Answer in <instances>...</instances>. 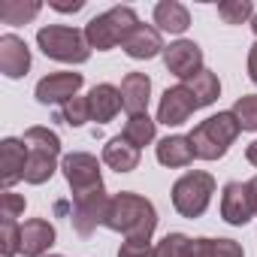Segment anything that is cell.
I'll list each match as a JSON object with an SVG mask.
<instances>
[{
    "label": "cell",
    "mask_w": 257,
    "mask_h": 257,
    "mask_svg": "<svg viewBox=\"0 0 257 257\" xmlns=\"http://www.w3.org/2000/svg\"><path fill=\"white\" fill-rule=\"evenodd\" d=\"M82 73H73V70H64V73H49L37 82V91L34 97L43 103V106H52V103H70L73 97H79V88H82Z\"/></svg>",
    "instance_id": "cell-10"
},
{
    "label": "cell",
    "mask_w": 257,
    "mask_h": 257,
    "mask_svg": "<svg viewBox=\"0 0 257 257\" xmlns=\"http://www.w3.org/2000/svg\"><path fill=\"white\" fill-rule=\"evenodd\" d=\"M58 233L46 218H31L22 224V254L25 257H46Z\"/></svg>",
    "instance_id": "cell-15"
},
{
    "label": "cell",
    "mask_w": 257,
    "mask_h": 257,
    "mask_svg": "<svg viewBox=\"0 0 257 257\" xmlns=\"http://www.w3.org/2000/svg\"><path fill=\"white\" fill-rule=\"evenodd\" d=\"M239 134H242V127H239L236 115L233 112H218V115H209L206 121H200L188 134V140H191L194 155L200 161H218V158L227 155V149L236 143Z\"/></svg>",
    "instance_id": "cell-2"
},
{
    "label": "cell",
    "mask_w": 257,
    "mask_h": 257,
    "mask_svg": "<svg viewBox=\"0 0 257 257\" xmlns=\"http://www.w3.org/2000/svg\"><path fill=\"white\" fill-rule=\"evenodd\" d=\"M215 194V176L206 170H188L173 185V206L182 218H200Z\"/></svg>",
    "instance_id": "cell-6"
},
{
    "label": "cell",
    "mask_w": 257,
    "mask_h": 257,
    "mask_svg": "<svg viewBox=\"0 0 257 257\" xmlns=\"http://www.w3.org/2000/svg\"><path fill=\"white\" fill-rule=\"evenodd\" d=\"M149 100H152V79L146 73H127L121 79V103L127 115L149 112Z\"/></svg>",
    "instance_id": "cell-18"
},
{
    "label": "cell",
    "mask_w": 257,
    "mask_h": 257,
    "mask_svg": "<svg viewBox=\"0 0 257 257\" xmlns=\"http://www.w3.org/2000/svg\"><path fill=\"white\" fill-rule=\"evenodd\" d=\"M245 161H248V164H251V167H257V140H254V143H248V146H245Z\"/></svg>",
    "instance_id": "cell-35"
},
{
    "label": "cell",
    "mask_w": 257,
    "mask_h": 257,
    "mask_svg": "<svg viewBox=\"0 0 257 257\" xmlns=\"http://www.w3.org/2000/svg\"><path fill=\"white\" fill-rule=\"evenodd\" d=\"M257 215L248 182H227L221 191V218L233 227H245Z\"/></svg>",
    "instance_id": "cell-9"
},
{
    "label": "cell",
    "mask_w": 257,
    "mask_h": 257,
    "mask_svg": "<svg viewBox=\"0 0 257 257\" xmlns=\"http://www.w3.org/2000/svg\"><path fill=\"white\" fill-rule=\"evenodd\" d=\"M124 55L127 58H134V61H149V58H155V55H164V40H161V31L155 28V25H143L140 22V28L124 40Z\"/></svg>",
    "instance_id": "cell-16"
},
{
    "label": "cell",
    "mask_w": 257,
    "mask_h": 257,
    "mask_svg": "<svg viewBox=\"0 0 257 257\" xmlns=\"http://www.w3.org/2000/svg\"><path fill=\"white\" fill-rule=\"evenodd\" d=\"M155 28L161 34H176L182 37L188 28H191V13L185 4H179V0H161V4L155 7Z\"/></svg>",
    "instance_id": "cell-20"
},
{
    "label": "cell",
    "mask_w": 257,
    "mask_h": 257,
    "mask_svg": "<svg viewBox=\"0 0 257 257\" xmlns=\"http://www.w3.org/2000/svg\"><path fill=\"white\" fill-rule=\"evenodd\" d=\"M109 203H112V197H106V188L73 197V230L79 236H91L100 224H106Z\"/></svg>",
    "instance_id": "cell-8"
},
{
    "label": "cell",
    "mask_w": 257,
    "mask_h": 257,
    "mask_svg": "<svg viewBox=\"0 0 257 257\" xmlns=\"http://www.w3.org/2000/svg\"><path fill=\"white\" fill-rule=\"evenodd\" d=\"M61 121L70 124V127H82L85 121H91L88 97H73L70 103H64V106H61Z\"/></svg>",
    "instance_id": "cell-30"
},
{
    "label": "cell",
    "mask_w": 257,
    "mask_h": 257,
    "mask_svg": "<svg viewBox=\"0 0 257 257\" xmlns=\"http://www.w3.org/2000/svg\"><path fill=\"white\" fill-rule=\"evenodd\" d=\"M188 257H245L242 245L236 239H209V236H200L191 242V251Z\"/></svg>",
    "instance_id": "cell-24"
},
{
    "label": "cell",
    "mask_w": 257,
    "mask_h": 257,
    "mask_svg": "<svg viewBox=\"0 0 257 257\" xmlns=\"http://www.w3.org/2000/svg\"><path fill=\"white\" fill-rule=\"evenodd\" d=\"M251 31H254V37H257V13H254V19H251Z\"/></svg>",
    "instance_id": "cell-37"
},
{
    "label": "cell",
    "mask_w": 257,
    "mask_h": 257,
    "mask_svg": "<svg viewBox=\"0 0 257 257\" xmlns=\"http://www.w3.org/2000/svg\"><path fill=\"white\" fill-rule=\"evenodd\" d=\"M46 257H64V254H46Z\"/></svg>",
    "instance_id": "cell-38"
},
{
    "label": "cell",
    "mask_w": 257,
    "mask_h": 257,
    "mask_svg": "<svg viewBox=\"0 0 257 257\" xmlns=\"http://www.w3.org/2000/svg\"><path fill=\"white\" fill-rule=\"evenodd\" d=\"M155 134H158V121L149 118V112H143V115H127L124 131H121V137L131 143V146H137L140 152L155 143Z\"/></svg>",
    "instance_id": "cell-22"
},
{
    "label": "cell",
    "mask_w": 257,
    "mask_h": 257,
    "mask_svg": "<svg viewBox=\"0 0 257 257\" xmlns=\"http://www.w3.org/2000/svg\"><path fill=\"white\" fill-rule=\"evenodd\" d=\"M37 46L46 58L61 64H85L91 58V46L85 40V31L67 28V25H46L37 31Z\"/></svg>",
    "instance_id": "cell-5"
},
{
    "label": "cell",
    "mask_w": 257,
    "mask_h": 257,
    "mask_svg": "<svg viewBox=\"0 0 257 257\" xmlns=\"http://www.w3.org/2000/svg\"><path fill=\"white\" fill-rule=\"evenodd\" d=\"M248 188H251V197H254V209H257V176L248 182Z\"/></svg>",
    "instance_id": "cell-36"
},
{
    "label": "cell",
    "mask_w": 257,
    "mask_h": 257,
    "mask_svg": "<svg viewBox=\"0 0 257 257\" xmlns=\"http://www.w3.org/2000/svg\"><path fill=\"white\" fill-rule=\"evenodd\" d=\"M230 112L236 115L242 131H257V94H242Z\"/></svg>",
    "instance_id": "cell-28"
},
{
    "label": "cell",
    "mask_w": 257,
    "mask_h": 257,
    "mask_svg": "<svg viewBox=\"0 0 257 257\" xmlns=\"http://www.w3.org/2000/svg\"><path fill=\"white\" fill-rule=\"evenodd\" d=\"M191 94H194V100H197V109H203V106H212L218 97H221V82H218V76L212 73V70H200L197 76H191V79H185L182 82Z\"/></svg>",
    "instance_id": "cell-23"
},
{
    "label": "cell",
    "mask_w": 257,
    "mask_h": 257,
    "mask_svg": "<svg viewBox=\"0 0 257 257\" xmlns=\"http://www.w3.org/2000/svg\"><path fill=\"white\" fill-rule=\"evenodd\" d=\"M43 4L40 0H7V4H0V22L4 25H28L40 16Z\"/></svg>",
    "instance_id": "cell-25"
},
{
    "label": "cell",
    "mask_w": 257,
    "mask_h": 257,
    "mask_svg": "<svg viewBox=\"0 0 257 257\" xmlns=\"http://www.w3.org/2000/svg\"><path fill=\"white\" fill-rule=\"evenodd\" d=\"M103 227L121 233L127 242H152V236L158 230V209L143 194L121 191L112 197Z\"/></svg>",
    "instance_id": "cell-1"
},
{
    "label": "cell",
    "mask_w": 257,
    "mask_h": 257,
    "mask_svg": "<svg viewBox=\"0 0 257 257\" xmlns=\"http://www.w3.org/2000/svg\"><path fill=\"white\" fill-rule=\"evenodd\" d=\"M164 64L173 76H179L185 82L203 70V49L194 40H176L164 49Z\"/></svg>",
    "instance_id": "cell-12"
},
{
    "label": "cell",
    "mask_w": 257,
    "mask_h": 257,
    "mask_svg": "<svg viewBox=\"0 0 257 257\" xmlns=\"http://www.w3.org/2000/svg\"><path fill=\"white\" fill-rule=\"evenodd\" d=\"M118 257H158L152 242H124L118 248Z\"/></svg>",
    "instance_id": "cell-32"
},
{
    "label": "cell",
    "mask_w": 257,
    "mask_h": 257,
    "mask_svg": "<svg viewBox=\"0 0 257 257\" xmlns=\"http://www.w3.org/2000/svg\"><path fill=\"white\" fill-rule=\"evenodd\" d=\"M88 106H91V121L97 124H109L118 112H121V88L109 85V82H100L88 91Z\"/></svg>",
    "instance_id": "cell-17"
},
{
    "label": "cell",
    "mask_w": 257,
    "mask_h": 257,
    "mask_svg": "<svg viewBox=\"0 0 257 257\" xmlns=\"http://www.w3.org/2000/svg\"><path fill=\"white\" fill-rule=\"evenodd\" d=\"M103 164L115 173H134L140 167V149L131 146L124 137H112L103 146Z\"/></svg>",
    "instance_id": "cell-21"
},
{
    "label": "cell",
    "mask_w": 257,
    "mask_h": 257,
    "mask_svg": "<svg viewBox=\"0 0 257 257\" xmlns=\"http://www.w3.org/2000/svg\"><path fill=\"white\" fill-rule=\"evenodd\" d=\"M218 16H221L224 25H245V22L254 19V4L251 0H221Z\"/></svg>",
    "instance_id": "cell-26"
},
{
    "label": "cell",
    "mask_w": 257,
    "mask_h": 257,
    "mask_svg": "<svg viewBox=\"0 0 257 257\" xmlns=\"http://www.w3.org/2000/svg\"><path fill=\"white\" fill-rule=\"evenodd\" d=\"M140 28V19L134 7H112L100 16H94L85 25V40L97 52H109L115 46H124V40Z\"/></svg>",
    "instance_id": "cell-4"
},
{
    "label": "cell",
    "mask_w": 257,
    "mask_h": 257,
    "mask_svg": "<svg viewBox=\"0 0 257 257\" xmlns=\"http://www.w3.org/2000/svg\"><path fill=\"white\" fill-rule=\"evenodd\" d=\"M49 7L55 13H79L85 7V0H49Z\"/></svg>",
    "instance_id": "cell-33"
},
{
    "label": "cell",
    "mask_w": 257,
    "mask_h": 257,
    "mask_svg": "<svg viewBox=\"0 0 257 257\" xmlns=\"http://www.w3.org/2000/svg\"><path fill=\"white\" fill-rule=\"evenodd\" d=\"M0 251L4 257L22 254V224L13 218H0Z\"/></svg>",
    "instance_id": "cell-27"
},
{
    "label": "cell",
    "mask_w": 257,
    "mask_h": 257,
    "mask_svg": "<svg viewBox=\"0 0 257 257\" xmlns=\"http://www.w3.org/2000/svg\"><path fill=\"white\" fill-rule=\"evenodd\" d=\"M25 146H28V170H25V182L28 185H46L55 170H58V158H61V137L49 127H28L25 131Z\"/></svg>",
    "instance_id": "cell-3"
},
{
    "label": "cell",
    "mask_w": 257,
    "mask_h": 257,
    "mask_svg": "<svg viewBox=\"0 0 257 257\" xmlns=\"http://www.w3.org/2000/svg\"><path fill=\"white\" fill-rule=\"evenodd\" d=\"M61 173L73 191V197H82V194H91V191H100L103 188V176H100V161L88 152H73V155H64L61 158Z\"/></svg>",
    "instance_id": "cell-7"
},
{
    "label": "cell",
    "mask_w": 257,
    "mask_h": 257,
    "mask_svg": "<svg viewBox=\"0 0 257 257\" xmlns=\"http://www.w3.org/2000/svg\"><path fill=\"white\" fill-rule=\"evenodd\" d=\"M31 70V49L22 37L4 34L0 37V73L7 79H22Z\"/></svg>",
    "instance_id": "cell-13"
},
{
    "label": "cell",
    "mask_w": 257,
    "mask_h": 257,
    "mask_svg": "<svg viewBox=\"0 0 257 257\" xmlns=\"http://www.w3.org/2000/svg\"><path fill=\"white\" fill-rule=\"evenodd\" d=\"M0 179H4V188L10 191L16 182L25 179V170H28V146L25 140H16V137H7L0 143Z\"/></svg>",
    "instance_id": "cell-14"
},
{
    "label": "cell",
    "mask_w": 257,
    "mask_h": 257,
    "mask_svg": "<svg viewBox=\"0 0 257 257\" xmlns=\"http://www.w3.org/2000/svg\"><path fill=\"white\" fill-rule=\"evenodd\" d=\"M194 112H197V100H194V94L179 82V85H173V88L164 91V97H161V103H158V124L179 127V124H185Z\"/></svg>",
    "instance_id": "cell-11"
},
{
    "label": "cell",
    "mask_w": 257,
    "mask_h": 257,
    "mask_svg": "<svg viewBox=\"0 0 257 257\" xmlns=\"http://www.w3.org/2000/svg\"><path fill=\"white\" fill-rule=\"evenodd\" d=\"M22 212H25V197L22 194H13V191H4V197H0V218L19 221Z\"/></svg>",
    "instance_id": "cell-31"
},
{
    "label": "cell",
    "mask_w": 257,
    "mask_h": 257,
    "mask_svg": "<svg viewBox=\"0 0 257 257\" xmlns=\"http://www.w3.org/2000/svg\"><path fill=\"white\" fill-rule=\"evenodd\" d=\"M191 236H185V233H167L158 245H155V251H158V257H188V251H191Z\"/></svg>",
    "instance_id": "cell-29"
},
{
    "label": "cell",
    "mask_w": 257,
    "mask_h": 257,
    "mask_svg": "<svg viewBox=\"0 0 257 257\" xmlns=\"http://www.w3.org/2000/svg\"><path fill=\"white\" fill-rule=\"evenodd\" d=\"M248 79L257 85V43L248 49Z\"/></svg>",
    "instance_id": "cell-34"
},
{
    "label": "cell",
    "mask_w": 257,
    "mask_h": 257,
    "mask_svg": "<svg viewBox=\"0 0 257 257\" xmlns=\"http://www.w3.org/2000/svg\"><path fill=\"white\" fill-rule=\"evenodd\" d=\"M155 155H158V164L170 167V170H182V167H191L194 164V146L188 137L182 134H173V137H164L158 146H155Z\"/></svg>",
    "instance_id": "cell-19"
}]
</instances>
